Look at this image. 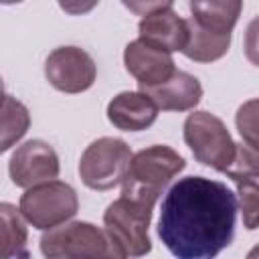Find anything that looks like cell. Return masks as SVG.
<instances>
[{
  "label": "cell",
  "mask_w": 259,
  "mask_h": 259,
  "mask_svg": "<svg viewBox=\"0 0 259 259\" xmlns=\"http://www.w3.org/2000/svg\"><path fill=\"white\" fill-rule=\"evenodd\" d=\"M97 75L95 61L79 47H59L45 61L47 81L63 93L87 91Z\"/></svg>",
  "instance_id": "cell-9"
},
{
  "label": "cell",
  "mask_w": 259,
  "mask_h": 259,
  "mask_svg": "<svg viewBox=\"0 0 259 259\" xmlns=\"http://www.w3.org/2000/svg\"><path fill=\"white\" fill-rule=\"evenodd\" d=\"M245 57L259 67V16L253 18L245 30Z\"/></svg>",
  "instance_id": "cell-21"
},
{
  "label": "cell",
  "mask_w": 259,
  "mask_h": 259,
  "mask_svg": "<svg viewBox=\"0 0 259 259\" xmlns=\"http://www.w3.org/2000/svg\"><path fill=\"white\" fill-rule=\"evenodd\" d=\"M47 259H130L107 229L85 221L63 223L40 237Z\"/></svg>",
  "instance_id": "cell-2"
},
{
  "label": "cell",
  "mask_w": 259,
  "mask_h": 259,
  "mask_svg": "<svg viewBox=\"0 0 259 259\" xmlns=\"http://www.w3.org/2000/svg\"><path fill=\"white\" fill-rule=\"evenodd\" d=\"M140 91L146 93L158 105V109L164 111H188L202 97L200 81L186 71H176L166 83L156 87H146Z\"/></svg>",
  "instance_id": "cell-13"
},
{
  "label": "cell",
  "mask_w": 259,
  "mask_h": 259,
  "mask_svg": "<svg viewBox=\"0 0 259 259\" xmlns=\"http://www.w3.org/2000/svg\"><path fill=\"white\" fill-rule=\"evenodd\" d=\"M237 130L243 142L255 150H259V99L245 101L235 115Z\"/></svg>",
  "instance_id": "cell-19"
},
{
  "label": "cell",
  "mask_w": 259,
  "mask_h": 259,
  "mask_svg": "<svg viewBox=\"0 0 259 259\" xmlns=\"http://www.w3.org/2000/svg\"><path fill=\"white\" fill-rule=\"evenodd\" d=\"M190 20L204 30L217 34H231L237 18L243 10L239 0H210V2H190Z\"/></svg>",
  "instance_id": "cell-14"
},
{
  "label": "cell",
  "mask_w": 259,
  "mask_h": 259,
  "mask_svg": "<svg viewBox=\"0 0 259 259\" xmlns=\"http://www.w3.org/2000/svg\"><path fill=\"white\" fill-rule=\"evenodd\" d=\"M158 105L142 91H121L107 105V119L123 132L150 127L158 117Z\"/></svg>",
  "instance_id": "cell-12"
},
{
  "label": "cell",
  "mask_w": 259,
  "mask_h": 259,
  "mask_svg": "<svg viewBox=\"0 0 259 259\" xmlns=\"http://www.w3.org/2000/svg\"><path fill=\"white\" fill-rule=\"evenodd\" d=\"M2 217V259H28L26 253V227L16 212V208L8 202L0 204Z\"/></svg>",
  "instance_id": "cell-16"
},
{
  "label": "cell",
  "mask_w": 259,
  "mask_h": 259,
  "mask_svg": "<svg viewBox=\"0 0 259 259\" xmlns=\"http://www.w3.org/2000/svg\"><path fill=\"white\" fill-rule=\"evenodd\" d=\"M127 8L140 12L144 18L138 24L140 38L166 51H184L188 45V20L180 18L170 0L152 4H130Z\"/></svg>",
  "instance_id": "cell-8"
},
{
  "label": "cell",
  "mask_w": 259,
  "mask_h": 259,
  "mask_svg": "<svg viewBox=\"0 0 259 259\" xmlns=\"http://www.w3.org/2000/svg\"><path fill=\"white\" fill-rule=\"evenodd\" d=\"M231 45V34H217L200 28L192 20H188V45L182 51L188 59L196 63H212L219 61Z\"/></svg>",
  "instance_id": "cell-15"
},
{
  "label": "cell",
  "mask_w": 259,
  "mask_h": 259,
  "mask_svg": "<svg viewBox=\"0 0 259 259\" xmlns=\"http://www.w3.org/2000/svg\"><path fill=\"white\" fill-rule=\"evenodd\" d=\"M245 259H259V245H255L249 253H247V257Z\"/></svg>",
  "instance_id": "cell-22"
},
{
  "label": "cell",
  "mask_w": 259,
  "mask_h": 259,
  "mask_svg": "<svg viewBox=\"0 0 259 259\" xmlns=\"http://www.w3.org/2000/svg\"><path fill=\"white\" fill-rule=\"evenodd\" d=\"M134 154L119 138H99L87 146L79 162V176L91 190H109L123 184Z\"/></svg>",
  "instance_id": "cell-5"
},
{
  "label": "cell",
  "mask_w": 259,
  "mask_h": 259,
  "mask_svg": "<svg viewBox=\"0 0 259 259\" xmlns=\"http://www.w3.org/2000/svg\"><path fill=\"white\" fill-rule=\"evenodd\" d=\"M30 123L28 109L16 101L10 95H4V105H2V144L0 150L6 152L14 142H18Z\"/></svg>",
  "instance_id": "cell-17"
},
{
  "label": "cell",
  "mask_w": 259,
  "mask_h": 259,
  "mask_svg": "<svg viewBox=\"0 0 259 259\" xmlns=\"http://www.w3.org/2000/svg\"><path fill=\"white\" fill-rule=\"evenodd\" d=\"M231 180L237 184L243 227L253 231L259 227V184L249 178H239V176H233Z\"/></svg>",
  "instance_id": "cell-18"
},
{
  "label": "cell",
  "mask_w": 259,
  "mask_h": 259,
  "mask_svg": "<svg viewBox=\"0 0 259 259\" xmlns=\"http://www.w3.org/2000/svg\"><path fill=\"white\" fill-rule=\"evenodd\" d=\"M79 200L73 186L67 182H45L28 188L20 196V212L22 217L36 229L51 231L61 223L69 221L77 214Z\"/></svg>",
  "instance_id": "cell-6"
},
{
  "label": "cell",
  "mask_w": 259,
  "mask_h": 259,
  "mask_svg": "<svg viewBox=\"0 0 259 259\" xmlns=\"http://www.w3.org/2000/svg\"><path fill=\"white\" fill-rule=\"evenodd\" d=\"M237 198L219 180L186 176L162 200L158 237L176 259H214L235 235Z\"/></svg>",
  "instance_id": "cell-1"
},
{
  "label": "cell",
  "mask_w": 259,
  "mask_h": 259,
  "mask_svg": "<svg viewBox=\"0 0 259 259\" xmlns=\"http://www.w3.org/2000/svg\"><path fill=\"white\" fill-rule=\"evenodd\" d=\"M186 166L184 158L170 146H150L134 154L127 176L121 184V196L156 204L170 180Z\"/></svg>",
  "instance_id": "cell-3"
},
{
  "label": "cell",
  "mask_w": 259,
  "mask_h": 259,
  "mask_svg": "<svg viewBox=\"0 0 259 259\" xmlns=\"http://www.w3.org/2000/svg\"><path fill=\"white\" fill-rule=\"evenodd\" d=\"M10 178L20 188L53 182L59 176V156L42 140H28L18 146L8 164Z\"/></svg>",
  "instance_id": "cell-10"
},
{
  "label": "cell",
  "mask_w": 259,
  "mask_h": 259,
  "mask_svg": "<svg viewBox=\"0 0 259 259\" xmlns=\"http://www.w3.org/2000/svg\"><path fill=\"white\" fill-rule=\"evenodd\" d=\"M229 178L239 176V178H259V150L247 146V144H237L235 152V162L233 166L225 172Z\"/></svg>",
  "instance_id": "cell-20"
},
{
  "label": "cell",
  "mask_w": 259,
  "mask_h": 259,
  "mask_svg": "<svg viewBox=\"0 0 259 259\" xmlns=\"http://www.w3.org/2000/svg\"><path fill=\"white\" fill-rule=\"evenodd\" d=\"M184 142L200 164L219 172H227L235 162L237 144L223 119L208 111H194L186 117Z\"/></svg>",
  "instance_id": "cell-4"
},
{
  "label": "cell",
  "mask_w": 259,
  "mask_h": 259,
  "mask_svg": "<svg viewBox=\"0 0 259 259\" xmlns=\"http://www.w3.org/2000/svg\"><path fill=\"white\" fill-rule=\"evenodd\" d=\"M152 204L119 196L103 212L105 229L123 247L127 257H144L152 249L148 227L152 221Z\"/></svg>",
  "instance_id": "cell-7"
},
{
  "label": "cell",
  "mask_w": 259,
  "mask_h": 259,
  "mask_svg": "<svg viewBox=\"0 0 259 259\" xmlns=\"http://www.w3.org/2000/svg\"><path fill=\"white\" fill-rule=\"evenodd\" d=\"M123 63H125V69L130 71V75H134L138 79L140 89L162 85L176 73L170 53H166L142 38H136L125 47Z\"/></svg>",
  "instance_id": "cell-11"
}]
</instances>
